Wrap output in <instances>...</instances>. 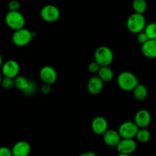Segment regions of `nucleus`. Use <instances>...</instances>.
<instances>
[{
  "mask_svg": "<svg viewBox=\"0 0 156 156\" xmlns=\"http://www.w3.org/2000/svg\"><path fill=\"white\" fill-rule=\"evenodd\" d=\"M139 129L134 121H125L119 126L118 132L122 139H133L136 137Z\"/></svg>",
  "mask_w": 156,
  "mask_h": 156,
  "instance_id": "nucleus-8",
  "label": "nucleus"
},
{
  "mask_svg": "<svg viewBox=\"0 0 156 156\" xmlns=\"http://www.w3.org/2000/svg\"><path fill=\"white\" fill-rule=\"evenodd\" d=\"M79 156H96V154L95 153V152H91V151H89V152H83V153L80 154Z\"/></svg>",
  "mask_w": 156,
  "mask_h": 156,
  "instance_id": "nucleus-29",
  "label": "nucleus"
},
{
  "mask_svg": "<svg viewBox=\"0 0 156 156\" xmlns=\"http://www.w3.org/2000/svg\"><path fill=\"white\" fill-rule=\"evenodd\" d=\"M143 31L148 37V40L156 39V23L151 22L146 24Z\"/></svg>",
  "mask_w": 156,
  "mask_h": 156,
  "instance_id": "nucleus-22",
  "label": "nucleus"
},
{
  "mask_svg": "<svg viewBox=\"0 0 156 156\" xmlns=\"http://www.w3.org/2000/svg\"><path fill=\"white\" fill-rule=\"evenodd\" d=\"M141 50L145 57L150 59L156 58V39L148 40L145 44H142Z\"/></svg>",
  "mask_w": 156,
  "mask_h": 156,
  "instance_id": "nucleus-17",
  "label": "nucleus"
},
{
  "mask_svg": "<svg viewBox=\"0 0 156 156\" xmlns=\"http://www.w3.org/2000/svg\"><path fill=\"white\" fill-rule=\"evenodd\" d=\"M2 64H3V59H2V55L0 54V69H1L2 66Z\"/></svg>",
  "mask_w": 156,
  "mask_h": 156,
  "instance_id": "nucleus-30",
  "label": "nucleus"
},
{
  "mask_svg": "<svg viewBox=\"0 0 156 156\" xmlns=\"http://www.w3.org/2000/svg\"><path fill=\"white\" fill-rule=\"evenodd\" d=\"M113 53L111 49L106 46L97 47L94 52V61L100 66H109L113 62Z\"/></svg>",
  "mask_w": 156,
  "mask_h": 156,
  "instance_id": "nucleus-4",
  "label": "nucleus"
},
{
  "mask_svg": "<svg viewBox=\"0 0 156 156\" xmlns=\"http://www.w3.org/2000/svg\"><path fill=\"white\" fill-rule=\"evenodd\" d=\"M15 87L18 90H19L23 94L30 95L34 94L36 91L37 86L36 84L32 80L26 79L23 76H18L14 79Z\"/></svg>",
  "mask_w": 156,
  "mask_h": 156,
  "instance_id": "nucleus-6",
  "label": "nucleus"
},
{
  "mask_svg": "<svg viewBox=\"0 0 156 156\" xmlns=\"http://www.w3.org/2000/svg\"><path fill=\"white\" fill-rule=\"evenodd\" d=\"M2 75L0 74V85L2 84Z\"/></svg>",
  "mask_w": 156,
  "mask_h": 156,
  "instance_id": "nucleus-32",
  "label": "nucleus"
},
{
  "mask_svg": "<svg viewBox=\"0 0 156 156\" xmlns=\"http://www.w3.org/2000/svg\"><path fill=\"white\" fill-rule=\"evenodd\" d=\"M0 156H13L12 150L9 148L2 146L0 147Z\"/></svg>",
  "mask_w": 156,
  "mask_h": 156,
  "instance_id": "nucleus-27",
  "label": "nucleus"
},
{
  "mask_svg": "<svg viewBox=\"0 0 156 156\" xmlns=\"http://www.w3.org/2000/svg\"><path fill=\"white\" fill-rule=\"evenodd\" d=\"M121 139L119 132L114 129H107L102 134V140L105 144L111 147H116Z\"/></svg>",
  "mask_w": 156,
  "mask_h": 156,
  "instance_id": "nucleus-15",
  "label": "nucleus"
},
{
  "mask_svg": "<svg viewBox=\"0 0 156 156\" xmlns=\"http://www.w3.org/2000/svg\"><path fill=\"white\" fill-rule=\"evenodd\" d=\"M50 86H51V85H47V84H44V85H42V87H41V91H42L43 94H48L50 91Z\"/></svg>",
  "mask_w": 156,
  "mask_h": 156,
  "instance_id": "nucleus-28",
  "label": "nucleus"
},
{
  "mask_svg": "<svg viewBox=\"0 0 156 156\" xmlns=\"http://www.w3.org/2000/svg\"><path fill=\"white\" fill-rule=\"evenodd\" d=\"M151 120L149 111L145 109L139 110L135 115L134 122L139 128H146Z\"/></svg>",
  "mask_w": 156,
  "mask_h": 156,
  "instance_id": "nucleus-12",
  "label": "nucleus"
},
{
  "mask_svg": "<svg viewBox=\"0 0 156 156\" xmlns=\"http://www.w3.org/2000/svg\"><path fill=\"white\" fill-rule=\"evenodd\" d=\"M2 86L5 88V89H11L15 86V83H14V79L9 77H4L2 78Z\"/></svg>",
  "mask_w": 156,
  "mask_h": 156,
  "instance_id": "nucleus-23",
  "label": "nucleus"
},
{
  "mask_svg": "<svg viewBox=\"0 0 156 156\" xmlns=\"http://www.w3.org/2000/svg\"><path fill=\"white\" fill-rule=\"evenodd\" d=\"M39 76L44 84H47L50 85H54L58 79L56 70L50 66H44V67H42L40 70Z\"/></svg>",
  "mask_w": 156,
  "mask_h": 156,
  "instance_id": "nucleus-10",
  "label": "nucleus"
},
{
  "mask_svg": "<svg viewBox=\"0 0 156 156\" xmlns=\"http://www.w3.org/2000/svg\"><path fill=\"white\" fill-rule=\"evenodd\" d=\"M100 67V66H99L96 61H93V62H90V63L89 64L87 69H88V71L90 72V73H92V74H96V73H97L98 72H99Z\"/></svg>",
  "mask_w": 156,
  "mask_h": 156,
  "instance_id": "nucleus-24",
  "label": "nucleus"
},
{
  "mask_svg": "<svg viewBox=\"0 0 156 156\" xmlns=\"http://www.w3.org/2000/svg\"><path fill=\"white\" fill-rule=\"evenodd\" d=\"M35 36V34L34 32L23 27L19 30H14L12 36V41L17 47H24L32 41V38Z\"/></svg>",
  "mask_w": 156,
  "mask_h": 156,
  "instance_id": "nucleus-5",
  "label": "nucleus"
},
{
  "mask_svg": "<svg viewBox=\"0 0 156 156\" xmlns=\"http://www.w3.org/2000/svg\"><path fill=\"white\" fill-rule=\"evenodd\" d=\"M137 149V143L133 139H121L116 146V149L120 154L132 155Z\"/></svg>",
  "mask_w": 156,
  "mask_h": 156,
  "instance_id": "nucleus-11",
  "label": "nucleus"
},
{
  "mask_svg": "<svg viewBox=\"0 0 156 156\" xmlns=\"http://www.w3.org/2000/svg\"><path fill=\"white\" fill-rule=\"evenodd\" d=\"M139 83L137 77L130 72H122L119 73L117 77L118 86L125 91H132Z\"/></svg>",
  "mask_w": 156,
  "mask_h": 156,
  "instance_id": "nucleus-2",
  "label": "nucleus"
},
{
  "mask_svg": "<svg viewBox=\"0 0 156 156\" xmlns=\"http://www.w3.org/2000/svg\"><path fill=\"white\" fill-rule=\"evenodd\" d=\"M98 77L103 82H110L114 78V73L109 66H101L97 73Z\"/></svg>",
  "mask_w": 156,
  "mask_h": 156,
  "instance_id": "nucleus-18",
  "label": "nucleus"
},
{
  "mask_svg": "<svg viewBox=\"0 0 156 156\" xmlns=\"http://www.w3.org/2000/svg\"><path fill=\"white\" fill-rule=\"evenodd\" d=\"M21 5L18 0H11L8 4L9 11H19Z\"/></svg>",
  "mask_w": 156,
  "mask_h": 156,
  "instance_id": "nucleus-25",
  "label": "nucleus"
},
{
  "mask_svg": "<svg viewBox=\"0 0 156 156\" xmlns=\"http://www.w3.org/2000/svg\"><path fill=\"white\" fill-rule=\"evenodd\" d=\"M104 82L98 76H93L87 82V90L92 94H98L103 89Z\"/></svg>",
  "mask_w": 156,
  "mask_h": 156,
  "instance_id": "nucleus-16",
  "label": "nucleus"
},
{
  "mask_svg": "<svg viewBox=\"0 0 156 156\" xmlns=\"http://www.w3.org/2000/svg\"><path fill=\"white\" fill-rule=\"evenodd\" d=\"M136 138L139 143H146L151 139V133L146 128H139L136 133Z\"/></svg>",
  "mask_w": 156,
  "mask_h": 156,
  "instance_id": "nucleus-20",
  "label": "nucleus"
},
{
  "mask_svg": "<svg viewBox=\"0 0 156 156\" xmlns=\"http://www.w3.org/2000/svg\"><path fill=\"white\" fill-rule=\"evenodd\" d=\"M136 40H137L138 42L141 44H143L146 42L148 40V37L146 36L145 33L144 31L139 32L137 34V36H136Z\"/></svg>",
  "mask_w": 156,
  "mask_h": 156,
  "instance_id": "nucleus-26",
  "label": "nucleus"
},
{
  "mask_svg": "<svg viewBox=\"0 0 156 156\" xmlns=\"http://www.w3.org/2000/svg\"><path fill=\"white\" fill-rule=\"evenodd\" d=\"M133 96L138 101H143L148 96V88L143 84H138L132 90Z\"/></svg>",
  "mask_w": 156,
  "mask_h": 156,
  "instance_id": "nucleus-19",
  "label": "nucleus"
},
{
  "mask_svg": "<svg viewBox=\"0 0 156 156\" xmlns=\"http://www.w3.org/2000/svg\"><path fill=\"white\" fill-rule=\"evenodd\" d=\"M5 21L8 27L13 30L23 28L25 25L24 15L19 11H9L5 17Z\"/></svg>",
  "mask_w": 156,
  "mask_h": 156,
  "instance_id": "nucleus-3",
  "label": "nucleus"
},
{
  "mask_svg": "<svg viewBox=\"0 0 156 156\" xmlns=\"http://www.w3.org/2000/svg\"><path fill=\"white\" fill-rule=\"evenodd\" d=\"M146 19L143 14L134 12L129 15L126 21L127 29L131 33L137 34L139 32L143 31L146 26Z\"/></svg>",
  "mask_w": 156,
  "mask_h": 156,
  "instance_id": "nucleus-1",
  "label": "nucleus"
},
{
  "mask_svg": "<svg viewBox=\"0 0 156 156\" xmlns=\"http://www.w3.org/2000/svg\"><path fill=\"white\" fill-rule=\"evenodd\" d=\"M117 156H132L131 155H127V154H120L119 153V155Z\"/></svg>",
  "mask_w": 156,
  "mask_h": 156,
  "instance_id": "nucleus-31",
  "label": "nucleus"
},
{
  "mask_svg": "<svg viewBox=\"0 0 156 156\" xmlns=\"http://www.w3.org/2000/svg\"><path fill=\"white\" fill-rule=\"evenodd\" d=\"M11 150L13 156H28L32 148L28 142L19 141L14 144Z\"/></svg>",
  "mask_w": 156,
  "mask_h": 156,
  "instance_id": "nucleus-13",
  "label": "nucleus"
},
{
  "mask_svg": "<svg viewBox=\"0 0 156 156\" xmlns=\"http://www.w3.org/2000/svg\"><path fill=\"white\" fill-rule=\"evenodd\" d=\"M91 128L95 134L102 136V134L108 129L107 120L100 116L95 117L91 123Z\"/></svg>",
  "mask_w": 156,
  "mask_h": 156,
  "instance_id": "nucleus-14",
  "label": "nucleus"
},
{
  "mask_svg": "<svg viewBox=\"0 0 156 156\" xmlns=\"http://www.w3.org/2000/svg\"><path fill=\"white\" fill-rule=\"evenodd\" d=\"M146 0H133L132 9L135 12L139 14H144L147 9Z\"/></svg>",
  "mask_w": 156,
  "mask_h": 156,
  "instance_id": "nucleus-21",
  "label": "nucleus"
},
{
  "mask_svg": "<svg viewBox=\"0 0 156 156\" xmlns=\"http://www.w3.org/2000/svg\"><path fill=\"white\" fill-rule=\"evenodd\" d=\"M1 69L4 77L15 79L19 74L20 66L17 61L14 60V59H9L6 62H3Z\"/></svg>",
  "mask_w": 156,
  "mask_h": 156,
  "instance_id": "nucleus-9",
  "label": "nucleus"
},
{
  "mask_svg": "<svg viewBox=\"0 0 156 156\" xmlns=\"http://www.w3.org/2000/svg\"><path fill=\"white\" fill-rule=\"evenodd\" d=\"M40 16L46 22H55L60 18L61 12L59 9L54 5H46L41 8Z\"/></svg>",
  "mask_w": 156,
  "mask_h": 156,
  "instance_id": "nucleus-7",
  "label": "nucleus"
}]
</instances>
